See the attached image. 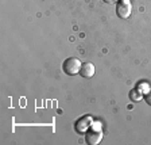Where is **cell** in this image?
<instances>
[{
	"mask_svg": "<svg viewBox=\"0 0 151 145\" xmlns=\"http://www.w3.org/2000/svg\"><path fill=\"white\" fill-rule=\"evenodd\" d=\"M81 66H82V63L77 57H69V58H66L63 61L62 69L68 76H76L77 73H80Z\"/></svg>",
	"mask_w": 151,
	"mask_h": 145,
	"instance_id": "1",
	"label": "cell"
},
{
	"mask_svg": "<svg viewBox=\"0 0 151 145\" xmlns=\"http://www.w3.org/2000/svg\"><path fill=\"white\" fill-rule=\"evenodd\" d=\"M131 0H119L116 4V14L120 19H128L131 15Z\"/></svg>",
	"mask_w": 151,
	"mask_h": 145,
	"instance_id": "2",
	"label": "cell"
},
{
	"mask_svg": "<svg viewBox=\"0 0 151 145\" xmlns=\"http://www.w3.org/2000/svg\"><path fill=\"white\" fill-rule=\"evenodd\" d=\"M92 123H93L92 117L84 115V117H81L80 119H77V122H76V125H74V129H76V132H78V133H85V132H88V129L91 128Z\"/></svg>",
	"mask_w": 151,
	"mask_h": 145,
	"instance_id": "3",
	"label": "cell"
},
{
	"mask_svg": "<svg viewBox=\"0 0 151 145\" xmlns=\"http://www.w3.org/2000/svg\"><path fill=\"white\" fill-rule=\"evenodd\" d=\"M85 140H86V142L91 145H97L101 142V140H103V132H101L100 129H91L88 130V133H86V136H85Z\"/></svg>",
	"mask_w": 151,
	"mask_h": 145,
	"instance_id": "4",
	"label": "cell"
},
{
	"mask_svg": "<svg viewBox=\"0 0 151 145\" xmlns=\"http://www.w3.org/2000/svg\"><path fill=\"white\" fill-rule=\"evenodd\" d=\"M94 65L92 63H85L82 64L81 66V71H80V75L82 76V77H85V79H91L92 76L94 75Z\"/></svg>",
	"mask_w": 151,
	"mask_h": 145,
	"instance_id": "5",
	"label": "cell"
},
{
	"mask_svg": "<svg viewBox=\"0 0 151 145\" xmlns=\"http://www.w3.org/2000/svg\"><path fill=\"white\" fill-rule=\"evenodd\" d=\"M142 96H143V94H142V91H140V90H139V88L132 90V91L129 92V98H131L132 101H135V102L140 101V99H142Z\"/></svg>",
	"mask_w": 151,
	"mask_h": 145,
	"instance_id": "6",
	"label": "cell"
},
{
	"mask_svg": "<svg viewBox=\"0 0 151 145\" xmlns=\"http://www.w3.org/2000/svg\"><path fill=\"white\" fill-rule=\"evenodd\" d=\"M145 101L151 106V88H148V90H147V92L145 94Z\"/></svg>",
	"mask_w": 151,
	"mask_h": 145,
	"instance_id": "7",
	"label": "cell"
},
{
	"mask_svg": "<svg viewBox=\"0 0 151 145\" xmlns=\"http://www.w3.org/2000/svg\"><path fill=\"white\" fill-rule=\"evenodd\" d=\"M115 1H119V0H104V3H108V4L115 3Z\"/></svg>",
	"mask_w": 151,
	"mask_h": 145,
	"instance_id": "8",
	"label": "cell"
}]
</instances>
